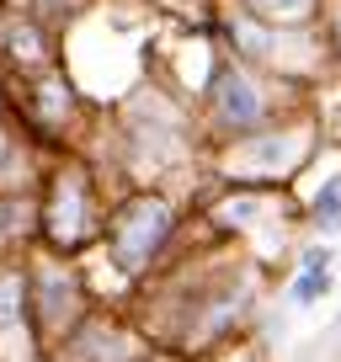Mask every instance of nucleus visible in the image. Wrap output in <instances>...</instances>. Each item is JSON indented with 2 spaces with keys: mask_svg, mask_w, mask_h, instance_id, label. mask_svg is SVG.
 Listing matches in <instances>:
<instances>
[{
  "mask_svg": "<svg viewBox=\"0 0 341 362\" xmlns=\"http://www.w3.org/2000/svg\"><path fill=\"white\" fill-rule=\"evenodd\" d=\"M170 235V203L160 197H134L128 208H117L112 218V261L123 272H144L149 261L160 256Z\"/></svg>",
  "mask_w": 341,
  "mask_h": 362,
  "instance_id": "f257e3e1",
  "label": "nucleus"
},
{
  "mask_svg": "<svg viewBox=\"0 0 341 362\" xmlns=\"http://www.w3.org/2000/svg\"><path fill=\"white\" fill-rule=\"evenodd\" d=\"M27 309V272H0V330H11Z\"/></svg>",
  "mask_w": 341,
  "mask_h": 362,
  "instance_id": "0eeeda50",
  "label": "nucleus"
},
{
  "mask_svg": "<svg viewBox=\"0 0 341 362\" xmlns=\"http://www.w3.org/2000/svg\"><path fill=\"white\" fill-rule=\"evenodd\" d=\"M6 155H11V139H6V134H0V165H6Z\"/></svg>",
  "mask_w": 341,
  "mask_h": 362,
  "instance_id": "9b49d317",
  "label": "nucleus"
},
{
  "mask_svg": "<svg viewBox=\"0 0 341 362\" xmlns=\"http://www.w3.org/2000/svg\"><path fill=\"white\" fill-rule=\"evenodd\" d=\"M325 283H330V250H309L304 272H299V283H294V304H315L325 293Z\"/></svg>",
  "mask_w": 341,
  "mask_h": 362,
  "instance_id": "423d86ee",
  "label": "nucleus"
},
{
  "mask_svg": "<svg viewBox=\"0 0 341 362\" xmlns=\"http://www.w3.org/2000/svg\"><path fill=\"white\" fill-rule=\"evenodd\" d=\"M11 54L22 59V64H37V59H43V43H37L33 27H16V33H11Z\"/></svg>",
  "mask_w": 341,
  "mask_h": 362,
  "instance_id": "9d476101",
  "label": "nucleus"
},
{
  "mask_svg": "<svg viewBox=\"0 0 341 362\" xmlns=\"http://www.w3.org/2000/svg\"><path fill=\"white\" fill-rule=\"evenodd\" d=\"M37 112H43V128H48V134H59V128H64V117H69V80H59V75H43V80H37Z\"/></svg>",
  "mask_w": 341,
  "mask_h": 362,
  "instance_id": "39448f33",
  "label": "nucleus"
},
{
  "mask_svg": "<svg viewBox=\"0 0 341 362\" xmlns=\"http://www.w3.org/2000/svg\"><path fill=\"white\" fill-rule=\"evenodd\" d=\"M267 112L262 90H256V80L240 75V69H224V75L214 80V117L224 128H256Z\"/></svg>",
  "mask_w": 341,
  "mask_h": 362,
  "instance_id": "7ed1b4c3",
  "label": "nucleus"
},
{
  "mask_svg": "<svg viewBox=\"0 0 341 362\" xmlns=\"http://www.w3.org/2000/svg\"><path fill=\"white\" fill-rule=\"evenodd\" d=\"M315 224L320 229H341V176H330L315 197Z\"/></svg>",
  "mask_w": 341,
  "mask_h": 362,
  "instance_id": "6e6552de",
  "label": "nucleus"
},
{
  "mask_svg": "<svg viewBox=\"0 0 341 362\" xmlns=\"http://www.w3.org/2000/svg\"><path fill=\"white\" fill-rule=\"evenodd\" d=\"M299 149H304V134H294V139H267L262 149H240L235 160H229V170L235 176H267V170H277L272 160H299Z\"/></svg>",
  "mask_w": 341,
  "mask_h": 362,
  "instance_id": "20e7f679",
  "label": "nucleus"
},
{
  "mask_svg": "<svg viewBox=\"0 0 341 362\" xmlns=\"http://www.w3.org/2000/svg\"><path fill=\"white\" fill-rule=\"evenodd\" d=\"M262 16H288V22H299V16H309V6L315 0H250Z\"/></svg>",
  "mask_w": 341,
  "mask_h": 362,
  "instance_id": "1a4fd4ad",
  "label": "nucleus"
},
{
  "mask_svg": "<svg viewBox=\"0 0 341 362\" xmlns=\"http://www.w3.org/2000/svg\"><path fill=\"white\" fill-rule=\"evenodd\" d=\"M86 176L80 170H64V176L54 181V197H48V240L54 245H80L86 240Z\"/></svg>",
  "mask_w": 341,
  "mask_h": 362,
  "instance_id": "f03ea898",
  "label": "nucleus"
},
{
  "mask_svg": "<svg viewBox=\"0 0 341 362\" xmlns=\"http://www.w3.org/2000/svg\"><path fill=\"white\" fill-rule=\"evenodd\" d=\"M336 33H341V22H336Z\"/></svg>",
  "mask_w": 341,
  "mask_h": 362,
  "instance_id": "f8f14e48",
  "label": "nucleus"
}]
</instances>
